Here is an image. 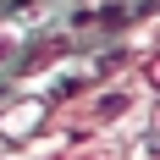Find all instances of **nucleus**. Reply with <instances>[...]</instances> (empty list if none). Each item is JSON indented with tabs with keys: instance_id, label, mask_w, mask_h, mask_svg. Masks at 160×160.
<instances>
[{
	"instance_id": "nucleus-1",
	"label": "nucleus",
	"mask_w": 160,
	"mask_h": 160,
	"mask_svg": "<svg viewBox=\"0 0 160 160\" xmlns=\"http://www.w3.org/2000/svg\"><path fill=\"white\" fill-rule=\"evenodd\" d=\"M132 105H138V88L105 94V99H94V122H122V111H132Z\"/></svg>"
},
{
	"instance_id": "nucleus-2",
	"label": "nucleus",
	"mask_w": 160,
	"mask_h": 160,
	"mask_svg": "<svg viewBox=\"0 0 160 160\" xmlns=\"http://www.w3.org/2000/svg\"><path fill=\"white\" fill-rule=\"evenodd\" d=\"M17 50H22V28H0V66H11Z\"/></svg>"
},
{
	"instance_id": "nucleus-3",
	"label": "nucleus",
	"mask_w": 160,
	"mask_h": 160,
	"mask_svg": "<svg viewBox=\"0 0 160 160\" xmlns=\"http://www.w3.org/2000/svg\"><path fill=\"white\" fill-rule=\"evenodd\" d=\"M33 122H39V105H17V111L6 116V132H28Z\"/></svg>"
}]
</instances>
